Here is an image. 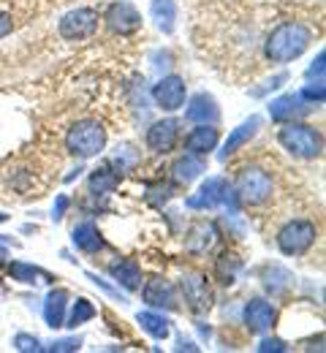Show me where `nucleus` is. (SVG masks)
Masks as SVG:
<instances>
[{
    "label": "nucleus",
    "instance_id": "f257e3e1",
    "mask_svg": "<svg viewBox=\"0 0 326 353\" xmlns=\"http://www.w3.org/2000/svg\"><path fill=\"white\" fill-rule=\"evenodd\" d=\"M313 41V30L302 22H283L278 25L269 36H267V44H264V54L267 60L285 65L296 57H302L307 52V46Z\"/></svg>",
    "mask_w": 326,
    "mask_h": 353
},
{
    "label": "nucleus",
    "instance_id": "f03ea898",
    "mask_svg": "<svg viewBox=\"0 0 326 353\" xmlns=\"http://www.w3.org/2000/svg\"><path fill=\"white\" fill-rule=\"evenodd\" d=\"M278 141L288 155L302 158V161H316L324 152V136H321V131L307 125V123H296V120L283 123V128L278 131Z\"/></svg>",
    "mask_w": 326,
    "mask_h": 353
},
{
    "label": "nucleus",
    "instance_id": "7ed1b4c3",
    "mask_svg": "<svg viewBox=\"0 0 326 353\" xmlns=\"http://www.w3.org/2000/svg\"><path fill=\"white\" fill-rule=\"evenodd\" d=\"M103 147H106V128L98 120H79L65 136V150L79 161H90L101 155Z\"/></svg>",
    "mask_w": 326,
    "mask_h": 353
},
{
    "label": "nucleus",
    "instance_id": "20e7f679",
    "mask_svg": "<svg viewBox=\"0 0 326 353\" xmlns=\"http://www.w3.org/2000/svg\"><path fill=\"white\" fill-rule=\"evenodd\" d=\"M272 176L261 166H245L234 179V193L245 207H261L272 199Z\"/></svg>",
    "mask_w": 326,
    "mask_h": 353
},
{
    "label": "nucleus",
    "instance_id": "39448f33",
    "mask_svg": "<svg viewBox=\"0 0 326 353\" xmlns=\"http://www.w3.org/2000/svg\"><path fill=\"white\" fill-rule=\"evenodd\" d=\"M318 239L313 221H288L278 231V250L283 256H305Z\"/></svg>",
    "mask_w": 326,
    "mask_h": 353
},
{
    "label": "nucleus",
    "instance_id": "423d86ee",
    "mask_svg": "<svg viewBox=\"0 0 326 353\" xmlns=\"http://www.w3.org/2000/svg\"><path fill=\"white\" fill-rule=\"evenodd\" d=\"M95 30H98V11L95 8H74L57 25L60 39H65V41H85V39L95 36Z\"/></svg>",
    "mask_w": 326,
    "mask_h": 353
},
{
    "label": "nucleus",
    "instance_id": "0eeeda50",
    "mask_svg": "<svg viewBox=\"0 0 326 353\" xmlns=\"http://www.w3.org/2000/svg\"><path fill=\"white\" fill-rule=\"evenodd\" d=\"M185 95H187L185 79L177 77V74L163 77V79L152 88V101H155V106H158L161 112H166V114L180 112V109L185 106Z\"/></svg>",
    "mask_w": 326,
    "mask_h": 353
},
{
    "label": "nucleus",
    "instance_id": "6e6552de",
    "mask_svg": "<svg viewBox=\"0 0 326 353\" xmlns=\"http://www.w3.org/2000/svg\"><path fill=\"white\" fill-rule=\"evenodd\" d=\"M180 288H183V296H185V305L190 312L201 315V312H207L212 307V288H210V283H207V277L201 272L183 274Z\"/></svg>",
    "mask_w": 326,
    "mask_h": 353
},
{
    "label": "nucleus",
    "instance_id": "1a4fd4ad",
    "mask_svg": "<svg viewBox=\"0 0 326 353\" xmlns=\"http://www.w3.org/2000/svg\"><path fill=\"white\" fill-rule=\"evenodd\" d=\"M103 19H106L109 30L117 33V36H134V33L141 28V14L136 11V6L128 3V0L112 3V6L106 8Z\"/></svg>",
    "mask_w": 326,
    "mask_h": 353
},
{
    "label": "nucleus",
    "instance_id": "9d476101",
    "mask_svg": "<svg viewBox=\"0 0 326 353\" xmlns=\"http://www.w3.org/2000/svg\"><path fill=\"white\" fill-rule=\"evenodd\" d=\"M226 201H229V182L223 176H207V182L193 196H187L185 204L190 210H215Z\"/></svg>",
    "mask_w": 326,
    "mask_h": 353
},
{
    "label": "nucleus",
    "instance_id": "9b49d317",
    "mask_svg": "<svg viewBox=\"0 0 326 353\" xmlns=\"http://www.w3.org/2000/svg\"><path fill=\"white\" fill-rule=\"evenodd\" d=\"M242 321H245V326H247L250 334H267L275 326V321H278V310L272 307V302L256 296V299H250L245 305Z\"/></svg>",
    "mask_w": 326,
    "mask_h": 353
},
{
    "label": "nucleus",
    "instance_id": "f8f14e48",
    "mask_svg": "<svg viewBox=\"0 0 326 353\" xmlns=\"http://www.w3.org/2000/svg\"><path fill=\"white\" fill-rule=\"evenodd\" d=\"M221 231L212 221H193L185 231V250L190 256H204L215 248Z\"/></svg>",
    "mask_w": 326,
    "mask_h": 353
},
{
    "label": "nucleus",
    "instance_id": "ddd939ff",
    "mask_svg": "<svg viewBox=\"0 0 326 353\" xmlns=\"http://www.w3.org/2000/svg\"><path fill=\"white\" fill-rule=\"evenodd\" d=\"M177 141H180V123L172 120V117H169V120H158V123H152L150 131H147V147H150L152 152H158V155H169V152H174Z\"/></svg>",
    "mask_w": 326,
    "mask_h": 353
},
{
    "label": "nucleus",
    "instance_id": "4468645a",
    "mask_svg": "<svg viewBox=\"0 0 326 353\" xmlns=\"http://www.w3.org/2000/svg\"><path fill=\"white\" fill-rule=\"evenodd\" d=\"M141 299L155 310H177V288L166 277H152L141 288Z\"/></svg>",
    "mask_w": 326,
    "mask_h": 353
},
{
    "label": "nucleus",
    "instance_id": "2eb2a0df",
    "mask_svg": "<svg viewBox=\"0 0 326 353\" xmlns=\"http://www.w3.org/2000/svg\"><path fill=\"white\" fill-rule=\"evenodd\" d=\"M218 141H221V131L215 128V125H210V123H201L198 128H193V131L185 136V147L190 155H198V158H204V155H210L212 150H218Z\"/></svg>",
    "mask_w": 326,
    "mask_h": 353
},
{
    "label": "nucleus",
    "instance_id": "dca6fc26",
    "mask_svg": "<svg viewBox=\"0 0 326 353\" xmlns=\"http://www.w3.org/2000/svg\"><path fill=\"white\" fill-rule=\"evenodd\" d=\"M185 120L198 123V125H201V123L215 125V123L221 120V109H218L215 98H212V95H207V92L193 95V101L187 103V109H185Z\"/></svg>",
    "mask_w": 326,
    "mask_h": 353
},
{
    "label": "nucleus",
    "instance_id": "f3484780",
    "mask_svg": "<svg viewBox=\"0 0 326 353\" xmlns=\"http://www.w3.org/2000/svg\"><path fill=\"white\" fill-rule=\"evenodd\" d=\"M310 109L299 95H283V98L269 103V114H272L275 123H291V120H296V117H302Z\"/></svg>",
    "mask_w": 326,
    "mask_h": 353
},
{
    "label": "nucleus",
    "instance_id": "a211bd4d",
    "mask_svg": "<svg viewBox=\"0 0 326 353\" xmlns=\"http://www.w3.org/2000/svg\"><path fill=\"white\" fill-rule=\"evenodd\" d=\"M261 128V117H250V120H245L242 125H236L232 133H229V139H226V144H223V152H221V158L226 161L229 155H234L236 150H242L256 133Z\"/></svg>",
    "mask_w": 326,
    "mask_h": 353
},
{
    "label": "nucleus",
    "instance_id": "6ab92c4d",
    "mask_svg": "<svg viewBox=\"0 0 326 353\" xmlns=\"http://www.w3.org/2000/svg\"><path fill=\"white\" fill-rule=\"evenodd\" d=\"M204 172H207L204 158L190 155V152H185L183 158H177V161H174V166H172V176H174V182H177V185H190L193 179H198Z\"/></svg>",
    "mask_w": 326,
    "mask_h": 353
},
{
    "label": "nucleus",
    "instance_id": "aec40b11",
    "mask_svg": "<svg viewBox=\"0 0 326 353\" xmlns=\"http://www.w3.org/2000/svg\"><path fill=\"white\" fill-rule=\"evenodd\" d=\"M109 274H112L125 291H136V288H141V269L134 259H123V261L112 264L109 266Z\"/></svg>",
    "mask_w": 326,
    "mask_h": 353
},
{
    "label": "nucleus",
    "instance_id": "412c9836",
    "mask_svg": "<svg viewBox=\"0 0 326 353\" xmlns=\"http://www.w3.org/2000/svg\"><path fill=\"white\" fill-rule=\"evenodd\" d=\"M74 245H77V250H82V253H98L101 248H103V239H101V231H98V225L90 221L79 223L77 228H74Z\"/></svg>",
    "mask_w": 326,
    "mask_h": 353
},
{
    "label": "nucleus",
    "instance_id": "4be33fe9",
    "mask_svg": "<svg viewBox=\"0 0 326 353\" xmlns=\"http://www.w3.org/2000/svg\"><path fill=\"white\" fill-rule=\"evenodd\" d=\"M65 302H68V291L65 288H54L49 291L47 302H44V318L52 329H60L65 323Z\"/></svg>",
    "mask_w": 326,
    "mask_h": 353
},
{
    "label": "nucleus",
    "instance_id": "5701e85b",
    "mask_svg": "<svg viewBox=\"0 0 326 353\" xmlns=\"http://www.w3.org/2000/svg\"><path fill=\"white\" fill-rule=\"evenodd\" d=\"M150 14L163 33H174V22H177V3L174 0H152Z\"/></svg>",
    "mask_w": 326,
    "mask_h": 353
},
{
    "label": "nucleus",
    "instance_id": "b1692460",
    "mask_svg": "<svg viewBox=\"0 0 326 353\" xmlns=\"http://www.w3.org/2000/svg\"><path fill=\"white\" fill-rule=\"evenodd\" d=\"M242 272V259L232 253V250H223L218 259H215V277L223 283V285H232L234 280L239 277Z\"/></svg>",
    "mask_w": 326,
    "mask_h": 353
},
{
    "label": "nucleus",
    "instance_id": "393cba45",
    "mask_svg": "<svg viewBox=\"0 0 326 353\" xmlns=\"http://www.w3.org/2000/svg\"><path fill=\"white\" fill-rule=\"evenodd\" d=\"M136 321L141 323V329L150 334V337H155V340H166L169 334H172V326H169V318H163L161 312H152V310H144L136 315Z\"/></svg>",
    "mask_w": 326,
    "mask_h": 353
},
{
    "label": "nucleus",
    "instance_id": "a878e982",
    "mask_svg": "<svg viewBox=\"0 0 326 353\" xmlns=\"http://www.w3.org/2000/svg\"><path fill=\"white\" fill-rule=\"evenodd\" d=\"M117 182H120V176H117V172H112V169H95L93 174H90V179H88L93 196H109V193H114Z\"/></svg>",
    "mask_w": 326,
    "mask_h": 353
},
{
    "label": "nucleus",
    "instance_id": "bb28decb",
    "mask_svg": "<svg viewBox=\"0 0 326 353\" xmlns=\"http://www.w3.org/2000/svg\"><path fill=\"white\" fill-rule=\"evenodd\" d=\"M8 274L14 277V280H19V283H41V280H52L44 269H39V266L33 264H25V261H14V264L8 266Z\"/></svg>",
    "mask_w": 326,
    "mask_h": 353
},
{
    "label": "nucleus",
    "instance_id": "cd10ccee",
    "mask_svg": "<svg viewBox=\"0 0 326 353\" xmlns=\"http://www.w3.org/2000/svg\"><path fill=\"white\" fill-rule=\"evenodd\" d=\"M139 161H141L139 150H134L131 144H125V147H117V152H114V158H112V166H114L117 172L128 174V172H134V169L139 166Z\"/></svg>",
    "mask_w": 326,
    "mask_h": 353
},
{
    "label": "nucleus",
    "instance_id": "c85d7f7f",
    "mask_svg": "<svg viewBox=\"0 0 326 353\" xmlns=\"http://www.w3.org/2000/svg\"><path fill=\"white\" fill-rule=\"evenodd\" d=\"M95 318V307L90 299H77V305L71 310V315H68V326H82V323H88V321H93Z\"/></svg>",
    "mask_w": 326,
    "mask_h": 353
},
{
    "label": "nucleus",
    "instance_id": "c756f323",
    "mask_svg": "<svg viewBox=\"0 0 326 353\" xmlns=\"http://www.w3.org/2000/svg\"><path fill=\"white\" fill-rule=\"evenodd\" d=\"M302 101H310V103H324V82L318 79L316 85H307V88H302L296 92Z\"/></svg>",
    "mask_w": 326,
    "mask_h": 353
},
{
    "label": "nucleus",
    "instance_id": "7c9ffc66",
    "mask_svg": "<svg viewBox=\"0 0 326 353\" xmlns=\"http://www.w3.org/2000/svg\"><path fill=\"white\" fill-rule=\"evenodd\" d=\"M14 348L17 351H41V343L36 340V337H30V334H17L14 337Z\"/></svg>",
    "mask_w": 326,
    "mask_h": 353
},
{
    "label": "nucleus",
    "instance_id": "2f4dec72",
    "mask_svg": "<svg viewBox=\"0 0 326 353\" xmlns=\"http://www.w3.org/2000/svg\"><path fill=\"white\" fill-rule=\"evenodd\" d=\"M79 345H82V340H77V337H65V340L52 343V351H79Z\"/></svg>",
    "mask_w": 326,
    "mask_h": 353
},
{
    "label": "nucleus",
    "instance_id": "473e14b6",
    "mask_svg": "<svg viewBox=\"0 0 326 353\" xmlns=\"http://www.w3.org/2000/svg\"><path fill=\"white\" fill-rule=\"evenodd\" d=\"M11 30H14L11 14H8V11H0V41H3L6 36H11Z\"/></svg>",
    "mask_w": 326,
    "mask_h": 353
},
{
    "label": "nucleus",
    "instance_id": "72a5a7b5",
    "mask_svg": "<svg viewBox=\"0 0 326 353\" xmlns=\"http://www.w3.org/2000/svg\"><path fill=\"white\" fill-rule=\"evenodd\" d=\"M258 351L267 353V351H285V343L283 340H264L261 345H258Z\"/></svg>",
    "mask_w": 326,
    "mask_h": 353
},
{
    "label": "nucleus",
    "instance_id": "f704fd0d",
    "mask_svg": "<svg viewBox=\"0 0 326 353\" xmlns=\"http://www.w3.org/2000/svg\"><path fill=\"white\" fill-rule=\"evenodd\" d=\"M65 207H68V199H65V196H60V199H57V204H54V215H52V218H54V221H60V218H63V212H65Z\"/></svg>",
    "mask_w": 326,
    "mask_h": 353
},
{
    "label": "nucleus",
    "instance_id": "c9c22d12",
    "mask_svg": "<svg viewBox=\"0 0 326 353\" xmlns=\"http://www.w3.org/2000/svg\"><path fill=\"white\" fill-rule=\"evenodd\" d=\"M3 221H6V215H3V212H0V223H3Z\"/></svg>",
    "mask_w": 326,
    "mask_h": 353
}]
</instances>
